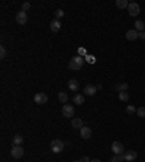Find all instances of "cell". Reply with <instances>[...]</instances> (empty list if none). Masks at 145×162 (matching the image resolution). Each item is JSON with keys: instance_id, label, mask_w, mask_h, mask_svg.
<instances>
[{"instance_id": "cell-27", "label": "cell", "mask_w": 145, "mask_h": 162, "mask_svg": "<svg viewBox=\"0 0 145 162\" xmlns=\"http://www.w3.org/2000/svg\"><path fill=\"white\" fill-rule=\"evenodd\" d=\"M63 16H64V10H63V9H57V10H55V19L60 20Z\"/></svg>"}, {"instance_id": "cell-8", "label": "cell", "mask_w": 145, "mask_h": 162, "mask_svg": "<svg viewBox=\"0 0 145 162\" xmlns=\"http://www.w3.org/2000/svg\"><path fill=\"white\" fill-rule=\"evenodd\" d=\"M112 151H113L115 155H122L125 149H123V145L121 142H113V143H112Z\"/></svg>"}, {"instance_id": "cell-15", "label": "cell", "mask_w": 145, "mask_h": 162, "mask_svg": "<svg viewBox=\"0 0 145 162\" xmlns=\"http://www.w3.org/2000/svg\"><path fill=\"white\" fill-rule=\"evenodd\" d=\"M50 26H51V30H52V32H58V30L61 29V22H60L58 19H54V20L51 22Z\"/></svg>"}, {"instance_id": "cell-3", "label": "cell", "mask_w": 145, "mask_h": 162, "mask_svg": "<svg viewBox=\"0 0 145 162\" xmlns=\"http://www.w3.org/2000/svg\"><path fill=\"white\" fill-rule=\"evenodd\" d=\"M61 113H63V116L64 117H72L74 116V106H71V104H64L63 106V110H61Z\"/></svg>"}, {"instance_id": "cell-24", "label": "cell", "mask_w": 145, "mask_h": 162, "mask_svg": "<svg viewBox=\"0 0 145 162\" xmlns=\"http://www.w3.org/2000/svg\"><path fill=\"white\" fill-rule=\"evenodd\" d=\"M137 114L139 116L141 119H145V106H141L137 109Z\"/></svg>"}, {"instance_id": "cell-34", "label": "cell", "mask_w": 145, "mask_h": 162, "mask_svg": "<svg viewBox=\"0 0 145 162\" xmlns=\"http://www.w3.org/2000/svg\"><path fill=\"white\" fill-rule=\"evenodd\" d=\"M72 162H80V161H72Z\"/></svg>"}, {"instance_id": "cell-29", "label": "cell", "mask_w": 145, "mask_h": 162, "mask_svg": "<svg viewBox=\"0 0 145 162\" xmlns=\"http://www.w3.org/2000/svg\"><path fill=\"white\" fill-rule=\"evenodd\" d=\"M29 9H31V3L29 2H25V3H22V12H28Z\"/></svg>"}, {"instance_id": "cell-31", "label": "cell", "mask_w": 145, "mask_h": 162, "mask_svg": "<svg viewBox=\"0 0 145 162\" xmlns=\"http://www.w3.org/2000/svg\"><path fill=\"white\" fill-rule=\"evenodd\" d=\"M80 162H92V161L89 159V156H83V158L80 159Z\"/></svg>"}, {"instance_id": "cell-5", "label": "cell", "mask_w": 145, "mask_h": 162, "mask_svg": "<svg viewBox=\"0 0 145 162\" xmlns=\"http://www.w3.org/2000/svg\"><path fill=\"white\" fill-rule=\"evenodd\" d=\"M34 101L36 104H45L48 101V96L45 93H36L35 97H34Z\"/></svg>"}, {"instance_id": "cell-9", "label": "cell", "mask_w": 145, "mask_h": 162, "mask_svg": "<svg viewBox=\"0 0 145 162\" xmlns=\"http://www.w3.org/2000/svg\"><path fill=\"white\" fill-rule=\"evenodd\" d=\"M80 136H81V139H90V136H92V129L87 127V126H83V127L80 129Z\"/></svg>"}, {"instance_id": "cell-1", "label": "cell", "mask_w": 145, "mask_h": 162, "mask_svg": "<svg viewBox=\"0 0 145 162\" xmlns=\"http://www.w3.org/2000/svg\"><path fill=\"white\" fill-rule=\"evenodd\" d=\"M84 64V58L83 57H80V55H76V57H72L70 59V62H68V70H71V71H79L80 68L83 67Z\"/></svg>"}, {"instance_id": "cell-28", "label": "cell", "mask_w": 145, "mask_h": 162, "mask_svg": "<svg viewBox=\"0 0 145 162\" xmlns=\"http://www.w3.org/2000/svg\"><path fill=\"white\" fill-rule=\"evenodd\" d=\"M126 113H128L129 116H132V114H135V113H137V109H135L134 106H128V107H126Z\"/></svg>"}, {"instance_id": "cell-20", "label": "cell", "mask_w": 145, "mask_h": 162, "mask_svg": "<svg viewBox=\"0 0 145 162\" xmlns=\"http://www.w3.org/2000/svg\"><path fill=\"white\" fill-rule=\"evenodd\" d=\"M72 100H74V104H79V106L84 104V96L83 94H76Z\"/></svg>"}, {"instance_id": "cell-19", "label": "cell", "mask_w": 145, "mask_h": 162, "mask_svg": "<svg viewBox=\"0 0 145 162\" xmlns=\"http://www.w3.org/2000/svg\"><path fill=\"white\" fill-rule=\"evenodd\" d=\"M68 89L71 91H79V81L77 80H70L68 81Z\"/></svg>"}, {"instance_id": "cell-30", "label": "cell", "mask_w": 145, "mask_h": 162, "mask_svg": "<svg viewBox=\"0 0 145 162\" xmlns=\"http://www.w3.org/2000/svg\"><path fill=\"white\" fill-rule=\"evenodd\" d=\"M79 55H80V57H83V58H84V57L87 55V51L84 49V48H79Z\"/></svg>"}, {"instance_id": "cell-6", "label": "cell", "mask_w": 145, "mask_h": 162, "mask_svg": "<svg viewBox=\"0 0 145 162\" xmlns=\"http://www.w3.org/2000/svg\"><path fill=\"white\" fill-rule=\"evenodd\" d=\"M128 12H129L130 16L139 15V5H138V3H135V2H130L129 6H128Z\"/></svg>"}, {"instance_id": "cell-25", "label": "cell", "mask_w": 145, "mask_h": 162, "mask_svg": "<svg viewBox=\"0 0 145 162\" xmlns=\"http://www.w3.org/2000/svg\"><path fill=\"white\" fill-rule=\"evenodd\" d=\"M84 61H87L89 64H94V62H96V58H94V55H90V54H87L86 57H84Z\"/></svg>"}, {"instance_id": "cell-13", "label": "cell", "mask_w": 145, "mask_h": 162, "mask_svg": "<svg viewBox=\"0 0 145 162\" xmlns=\"http://www.w3.org/2000/svg\"><path fill=\"white\" fill-rule=\"evenodd\" d=\"M96 91H97V89H96L94 86H92V84H89V86L84 87V94H86V96H94Z\"/></svg>"}, {"instance_id": "cell-2", "label": "cell", "mask_w": 145, "mask_h": 162, "mask_svg": "<svg viewBox=\"0 0 145 162\" xmlns=\"http://www.w3.org/2000/svg\"><path fill=\"white\" fill-rule=\"evenodd\" d=\"M51 151L54 152V154H60V152H63L64 151V142L61 139H54L52 142H51Z\"/></svg>"}, {"instance_id": "cell-16", "label": "cell", "mask_w": 145, "mask_h": 162, "mask_svg": "<svg viewBox=\"0 0 145 162\" xmlns=\"http://www.w3.org/2000/svg\"><path fill=\"white\" fill-rule=\"evenodd\" d=\"M58 100H60V103L67 104V101H68V94L65 91H60L58 93Z\"/></svg>"}, {"instance_id": "cell-11", "label": "cell", "mask_w": 145, "mask_h": 162, "mask_svg": "<svg viewBox=\"0 0 145 162\" xmlns=\"http://www.w3.org/2000/svg\"><path fill=\"white\" fill-rule=\"evenodd\" d=\"M125 36H126L128 41H137V38H139V32L135 30V29H129L128 32H126Z\"/></svg>"}, {"instance_id": "cell-4", "label": "cell", "mask_w": 145, "mask_h": 162, "mask_svg": "<svg viewBox=\"0 0 145 162\" xmlns=\"http://www.w3.org/2000/svg\"><path fill=\"white\" fill-rule=\"evenodd\" d=\"M23 154H25V149H23L22 146H13L12 149H10V155H12V158H14V159L22 158Z\"/></svg>"}, {"instance_id": "cell-32", "label": "cell", "mask_w": 145, "mask_h": 162, "mask_svg": "<svg viewBox=\"0 0 145 162\" xmlns=\"http://www.w3.org/2000/svg\"><path fill=\"white\" fill-rule=\"evenodd\" d=\"M139 38H141V39H145V30L139 32Z\"/></svg>"}, {"instance_id": "cell-22", "label": "cell", "mask_w": 145, "mask_h": 162, "mask_svg": "<svg viewBox=\"0 0 145 162\" xmlns=\"http://www.w3.org/2000/svg\"><path fill=\"white\" fill-rule=\"evenodd\" d=\"M125 161V155H113L112 158H110V162H123Z\"/></svg>"}, {"instance_id": "cell-14", "label": "cell", "mask_w": 145, "mask_h": 162, "mask_svg": "<svg viewBox=\"0 0 145 162\" xmlns=\"http://www.w3.org/2000/svg\"><path fill=\"white\" fill-rule=\"evenodd\" d=\"M71 126L74 127V129H81L83 126H84V123H83V120L80 117H76L71 120Z\"/></svg>"}, {"instance_id": "cell-18", "label": "cell", "mask_w": 145, "mask_h": 162, "mask_svg": "<svg viewBox=\"0 0 145 162\" xmlns=\"http://www.w3.org/2000/svg\"><path fill=\"white\" fill-rule=\"evenodd\" d=\"M129 2L128 0H116V8L118 9H128Z\"/></svg>"}, {"instance_id": "cell-17", "label": "cell", "mask_w": 145, "mask_h": 162, "mask_svg": "<svg viewBox=\"0 0 145 162\" xmlns=\"http://www.w3.org/2000/svg\"><path fill=\"white\" fill-rule=\"evenodd\" d=\"M12 142H13V146H22V142H23L22 135H14L13 139H12Z\"/></svg>"}, {"instance_id": "cell-26", "label": "cell", "mask_w": 145, "mask_h": 162, "mask_svg": "<svg viewBox=\"0 0 145 162\" xmlns=\"http://www.w3.org/2000/svg\"><path fill=\"white\" fill-rule=\"evenodd\" d=\"M7 57V51L5 46H0V59H6Z\"/></svg>"}, {"instance_id": "cell-7", "label": "cell", "mask_w": 145, "mask_h": 162, "mask_svg": "<svg viewBox=\"0 0 145 162\" xmlns=\"http://www.w3.org/2000/svg\"><path fill=\"white\" fill-rule=\"evenodd\" d=\"M16 22L19 23V25H25V23L28 22V15H26V12H18L16 13Z\"/></svg>"}, {"instance_id": "cell-23", "label": "cell", "mask_w": 145, "mask_h": 162, "mask_svg": "<svg viewBox=\"0 0 145 162\" xmlns=\"http://www.w3.org/2000/svg\"><path fill=\"white\" fill-rule=\"evenodd\" d=\"M119 100H121V101H128V100H129V94H128L126 91H121V93H119Z\"/></svg>"}, {"instance_id": "cell-10", "label": "cell", "mask_w": 145, "mask_h": 162, "mask_svg": "<svg viewBox=\"0 0 145 162\" xmlns=\"http://www.w3.org/2000/svg\"><path fill=\"white\" fill-rule=\"evenodd\" d=\"M123 155H125V161H126V162L135 161V159H137V156H138L137 151H126Z\"/></svg>"}, {"instance_id": "cell-12", "label": "cell", "mask_w": 145, "mask_h": 162, "mask_svg": "<svg viewBox=\"0 0 145 162\" xmlns=\"http://www.w3.org/2000/svg\"><path fill=\"white\" fill-rule=\"evenodd\" d=\"M128 87H129V86H128L126 83H118V84H115V86H113V90H115V91H118V93H121V91H126V90H128Z\"/></svg>"}, {"instance_id": "cell-21", "label": "cell", "mask_w": 145, "mask_h": 162, "mask_svg": "<svg viewBox=\"0 0 145 162\" xmlns=\"http://www.w3.org/2000/svg\"><path fill=\"white\" fill-rule=\"evenodd\" d=\"M135 30H138V32L145 30V23L142 22V20H137V22H135Z\"/></svg>"}, {"instance_id": "cell-33", "label": "cell", "mask_w": 145, "mask_h": 162, "mask_svg": "<svg viewBox=\"0 0 145 162\" xmlns=\"http://www.w3.org/2000/svg\"><path fill=\"white\" fill-rule=\"evenodd\" d=\"M92 162H102V161H100V159H93Z\"/></svg>"}]
</instances>
